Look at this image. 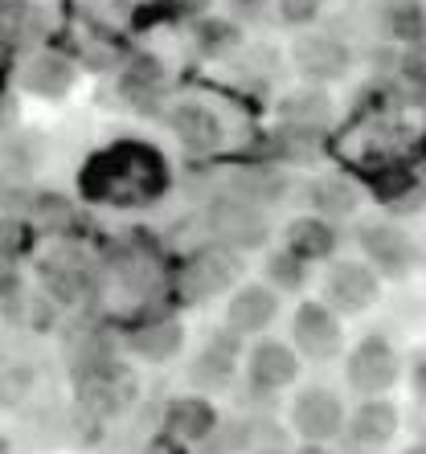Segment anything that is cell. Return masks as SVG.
I'll list each match as a JSON object with an SVG mask.
<instances>
[{"label": "cell", "instance_id": "3", "mask_svg": "<svg viewBox=\"0 0 426 454\" xmlns=\"http://www.w3.org/2000/svg\"><path fill=\"white\" fill-rule=\"evenodd\" d=\"M382 299V275L365 258H336L324 275V303L336 316H361Z\"/></svg>", "mask_w": 426, "mask_h": 454}, {"label": "cell", "instance_id": "22", "mask_svg": "<svg viewBox=\"0 0 426 454\" xmlns=\"http://www.w3.org/2000/svg\"><path fill=\"white\" fill-rule=\"evenodd\" d=\"M291 454H332V450H328V446H324V442H299Z\"/></svg>", "mask_w": 426, "mask_h": 454}, {"label": "cell", "instance_id": "13", "mask_svg": "<svg viewBox=\"0 0 426 454\" xmlns=\"http://www.w3.org/2000/svg\"><path fill=\"white\" fill-rule=\"evenodd\" d=\"M213 222H217V233H222L225 242H234L238 250H258L266 242V217L255 209L250 201H225L217 205L213 213Z\"/></svg>", "mask_w": 426, "mask_h": 454}, {"label": "cell", "instance_id": "8", "mask_svg": "<svg viewBox=\"0 0 426 454\" xmlns=\"http://www.w3.org/2000/svg\"><path fill=\"white\" fill-rule=\"evenodd\" d=\"M279 307H283V295L271 283H242L225 303V328L242 340L266 336V328L279 319Z\"/></svg>", "mask_w": 426, "mask_h": 454}, {"label": "cell", "instance_id": "19", "mask_svg": "<svg viewBox=\"0 0 426 454\" xmlns=\"http://www.w3.org/2000/svg\"><path fill=\"white\" fill-rule=\"evenodd\" d=\"M279 21L291 25V29H312L324 12V0H275Z\"/></svg>", "mask_w": 426, "mask_h": 454}, {"label": "cell", "instance_id": "10", "mask_svg": "<svg viewBox=\"0 0 426 454\" xmlns=\"http://www.w3.org/2000/svg\"><path fill=\"white\" fill-rule=\"evenodd\" d=\"M291 53H296L299 74L312 78V82H336V78H344L352 70L349 45L328 37V33H304Z\"/></svg>", "mask_w": 426, "mask_h": 454}, {"label": "cell", "instance_id": "2", "mask_svg": "<svg viewBox=\"0 0 426 454\" xmlns=\"http://www.w3.org/2000/svg\"><path fill=\"white\" fill-rule=\"evenodd\" d=\"M357 246H361V258L390 283H402L418 270L422 262V250L402 225L394 222H365L357 230Z\"/></svg>", "mask_w": 426, "mask_h": 454}, {"label": "cell", "instance_id": "23", "mask_svg": "<svg viewBox=\"0 0 426 454\" xmlns=\"http://www.w3.org/2000/svg\"><path fill=\"white\" fill-rule=\"evenodd\" d=\"M402 454H426V438H422V442H410Z\"/></svg>", "mask_w": 426, "mask_h": 454}, {"label": "cell", "instance_id": "11", "mask_svg": "<svg viewBox=\"0 0 426 454\" xmlns=\"http://www.w3.org/2000/svg\"><path fill=\"white\" fill-rule=\"evenodd\" d=\"M164 426H169V434L181 438V442H209L213 430L222 426V418H217L209 397L185 393V397H172V402L164 405Z\"/></svg>", "mask_w": 426, "mask_h": 454}, {"label": "cell", "instance_id": "20", "mask_svg": "<svg viewBox=\"0 0 426 454\" xmlns=\"http://www.w3.org/2000/svg\"><path fill=\"white\" fill-rule=\"evenodd\" d=\"M410 385H414V393L426 402V348H418L410 356Z\"/></svg>", "mask_w": 426, "mask_h": 454}, {"label": "cell", "instance_id": "21", "mask_svg": "<svg viewBox=\"0 0 426 454\" xmlns=\"http://www.w3.org/2000/svg\"><path fill=\"white\" fill-rule=\"evenodd\" d=\"M406 74H414L426 82V42L410 45V53H406Z\"/></svg>", "mask_w": 426, "mask_h": 454}, {"label": "cell", "instance_id": "18", "mask_svg": "<svg viewBox=\"0 0 426 454\" xmlns=\"http://www.w3.org/2000/svg\"><path fill=\"white\" fill-rule=\"evenodd\" d=\"M385 29L402 37V42L418 45L426 42V9L422 0H394L390 9H385Z\"/></svg>", "mask_w": 426, "mask_h": 454}, {"label": "cell", "instance_id": "12", "mask_svg": "<svg viewBox=\"0 0 426 454\" xmlns=\"http://www.w3.org/2000/svg\"><path fill=\"white\" fill-rule=\"evenodd\" d=\"M336 246H341V233L328 217L308 213V217H296L288 225V250L299 254L304 262H332L336 258Z\"/></svg>", "mask_w": 426, "mask_h": 454}, {"label": "cell", "instance_id": "1", "mask_svg": "<svg viewBox=\"0 0 426 454\" xmlns=\"http://www.w3.org/2000/svg\"><path fill=\"white\" fill-rule=\"evenodd\" d=\"M402 380V356L385 336H361L344 352V385L361 397H385Z\"/></svg>", "mask_w": 426, "mask_h": 454}, {"label": "cell", "instance_id": "4", "mask_svg": "<svg viewBox=\"0 0 426 454\" xmlns=\"http://www.w3.org/2000/svg\"><path fill=\"white\" fill-rule=\"evenodd\" d=\"M291 348L304 360H336L344 352V328L341 316L324 299H304L291 316Z\"/></svg>", "mask_w": 426, "mask_h": 454}, {"label": "cell", "instance_id": "7", "mask_svg": "<svg viewBox=\"0 0 426 454\" xmlns=\"http://www.w3.org/2000/svg\"><path fill=\"white\" fill-rule=\"evenodd\" d=\"M402 413L390 397H361V405L344 418V450L341 454H377L394 442Z\"/></svg>", "mask_w": 426, "mask_h": 454}, {"label": "cell", "instance_id": "5", "mask_svg": "<svg viewBox=\"0 0 426 454\" xmlns=\"http://www.w3.org/2000/svg\"><path fill=\"white\" fill-rule=\"evenodd\" d=\"M291 430L299 434V442H336L344 434V402L341 393H332L328 385H308L296 393L291 402Z\"/></svg>", "mask_w": 426, "mask_h": 454}, {"label": "cell", "instance_id": "16", "mask_svg": "<svg viewBox=\"0 0 426 454\" xmlns=\"http://www.w3.org/2000/svg\"><path fill=\"white\" fill-rule=\"evenodd\" d=\"M279 119L320 131V127L332 119V98L324 95V90H296V95H288L279 103Z\"/></svg>", "mask_w": 426, "mask_h": 454}, {"label": "cell", "instance_id": "9", "mask_svg": "<svg viewBox=\"0 0 426 454\" xmlns=\"http://www.w3.org/2000/svg\"><path fill=\"white\" fill-rule=\"evenodd\" d=\"M238 360H242V336H234L230 328L213 332V336L201 344L197 360L189 364V380L205 393H222L234 385Z\"/></svg>", "mask_w": 426, "mask_h": 454}, {"label": "cell", "instance_id": "17", "mask_svg": "<svg viewBox=\"0 0 426 454\" xmlns=\"http://www.w3.org/2000/svg\"><path fill=\"white\" fill-rule=\"evenodd\" d=\"M312 278V262H304L299 254L291 250H279L266 258V283L275 286L279 295H296V291H304Z\"/></svg>", "mask_w": 426, "mask_h": 454}, {"label": "cell", "instance_id": "15", "mask_svg": "<svg viewBox=\"0 0 426 454\" xmlns=\"http://www.w3.org/2000/svg\"><path fill=\"white\" fill-rule=\"evenodd\" d=\"M308 201L320 217L336 222V217H352V213L361 209V189L344 176H320L308 184Z\"/></svg>", "mask_w": 426, "mask_h": 454}, {"label": "cell", "instance_id": "6", "mask_svg": "<svg viewBox=\"0 0 426 454\" xmlns=\"http://www.w3.org/2000/svg\"><path fill=\"white\" fill-rule=\"evenodd\" d=\"M299 380V352L283 340L258 336L246 352V385L255 397H275Z\"/></svg>", "mask_w": 426, "mask_h": 454}, {"label": "cell", "instance_id": "14", "mask_svg": "<svg viewBox=\"0 0 426 454\" xmlns=\"http://www.w3.org/2000/svg\"><path fill=\"white\" fill-rule=\"evenodd\" d=\"M128 348L148 364H169L177 352L185 348V328L177 319H160V324H144L139 332H131Z\"/></svg>", "mask_w": 426, "mask_h": 454}]
</instances>
